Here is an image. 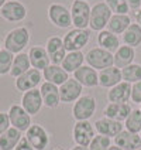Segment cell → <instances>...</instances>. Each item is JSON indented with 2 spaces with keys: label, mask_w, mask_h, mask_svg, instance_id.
I'll return each mask as SVG.
<instances>
[{
  "label": "cell",
  "mask_w": 141,
  "mask_h": 150,
  "mask_svg": "<svg viewBox=\"0 0 141 150\" xmlns=\"http://www.w3.org/2000/svg\"><path fill=\"white\" fill-rule=\"evenodd\" d=\"M85 61L88 62V65L95 69H106L114 65V54L103 50L100 47L92 48L88 51V54L85 55Z\"/></svg>",
  "instance_id": "obj_1"
},
{
  "label": "cell",
  "mask_w": 141,
  "mask_h": 150,
  "mask_svg": "<svg viewBox=\"0 0 141 150\" xmlns=\"http://www.w3.org/2000/svg\"><path fill=\"white\" fill-rule=\"evenodd\" d=\"M113 16V11L109 8V6L105 1L96 3L90 11V21L89 27L93 31H102L105 30V27H107L110 18Z\"/></svg>",
  "instance_id": "obj_2"
},
{
  "label": "cell",
  "mask_w": 141,
  "mask_h": 150,
  "mask_svg": "<svg viewBox=\"0 0 141 150\" xmlns=\"http://www.w3.org/2000/svg\"><path fill=\"white\" fill-rule=\"evenodd\" d=\"M90 40V31L86 28H72L64 37V45L68 52L72 51H82L85 45Z\"/></svg>",
  "instance_id": "obj_3"
},
{
  "label": "cell",
  "mask_w": 141,
  "mask_h": 150,
  "mask_svg": "<svg viewBox=\"0 0 141 150\" xmlns=\"http://www.w3.org/2000/svg\"><path fill=\"white\" fill-rule=\"evenodd\" d=\"M28 41H30V31L25 27H17L7 34L4 40V47L13 54L14 52L20 54L23 48L28 44Z\"/></svg>",
  "instance_id": "obj_4"
},
{
  "label": "cell",
  "mask_w": 141,
  "mask_h": 150,
  "mask_svg": "<svg viewBox=\"0 0 141 150\" xmlns=\"http://www.w3.org/2000/svg\"><path fill=\"white\" fill-rule=\"evenodd\" d=\"M90 11L92 7L88 1L74 0L71 6V17H72V25L75 28H86L89 27L90 21Z\"/></svg>",
  "instance_id": "obj_5"
},
{
  "label": "cell",
  "mask_w": 141,
  "mask_h": 150,
  "mask_svg": "<svg viewBox=\"0 0 141 150\" xmlns=\"http://www.w3.org/2000/svg\"><path fill=\"white\" fill-rule=\"evenodd\" d=\"M96 112V99L90 95H82L74 103L72 115L76 120H89Z\"/></svg>",
  "instance_id": "obj_6"
},
{
  "label": "cell",
  "mask_w": 141,
  "mask_h": 150,
  "mask_svg": "<svg viewBox=\"0 0 141 150\" xmlns=\"http://www.w3.org/2000/svg\"><path fill=\"white\" fill-rule=\"evenodd\" d=\"M95 126L92 125L89 120H76L74 129H72V136L76 144L89 147L90 142L93 140L95 134Z\"/></svg>",
  "instance_id": "obj_7"
},
{
  "label": "cell",
  "mask_w": 141,
  "mask_h": 150,
  "mask_svg": "<svg viewBox=\"0 0 141 150\" xmlns=\"http://www.w3.org/2000/svg\"><path fill=\"white\" fill-rule=\"evenodd\" d=\"M48 17L51 23L59 28H69L72 25L71 10L61 3H52L48 7Z\"/></svg>",
  "instance_id": "obj_8"
},
{
  "label": "cell",
  "mask_w": 141,
  "mask_h": 150,
  "mask_svg": "<svg viewBox=\"0 0 141 150\" xmlns=\"http://www.w3.org/2000/svg\"><path fill=\"white\" fill-rule=\"evenodd\" d=\"M45 50L48 52L51 64H54V65H61L64 58L67 57L68 54L67 48L64 45V38H61L58 35H52V37L48 38Z\"/></svg>",
  "instance_id": "obj_9"
},
{
  "label": "cell",
  "mask_w": 141,
  "mask_h": 150,
  "mask_svg": "<svg viewBox=\"0 0 141 150\" xmlns=\"http://www.w3.org/2000/svg\"><path fill=\"white\" fill-rule=\"evenodd\" d=\"M42 81V74L40 69L35 68H30L27 72H24L23 75H20L16 79V88L21 92H27L35 89L37 85H40Z\"/></svg>",
  "instance_id": "obj_10"
},
{
  "label": "cell",
  "mask_w": 141,
  "mask_h": 150,
  "mask_svg": "<svg viewBox=\"0 0 141 150\" xmlns=\"http://www.w3.org/2000/svg\"><path fill=\"white\" fill-rule=\"evenodd\" d=\"M82 88L83 86L75 78H69L67 82L62 83L59 86V98H61V102H64V103L76 102L82 96Z\"/></svg>",
  "instance_id": "obj_11"
},
{
  "label": "cell",
  "mask_w": 141,
  "mask_h": 150,
  "mask_svg": "<svg viewBox=\"0 0 141 150\" xmlns=\"http://www.w3.org/2000/svg\"><path fill=\"white\" fill-rule=\"evenodd\" d=\"M95 130L99 134L107 136V137H116L120 132L124 130V123L103 116L95 122Z\"/></svg>",
  "instance_id": "obj_12"
},
{
  "label": "cell",
  "mask_w": 141,
  "mask_h": 150,
  "mask_svg": "<svg viewBox=\"0 0 141 150\" xmlns=\"http://www.w3.org/2000/svg\"><path fill=\"white\" fill-rule=\"evenodd\" d=\"M25 137L35 150H44L50 143L48 133L41 125H31L25 132Z\"/></svg>",
  "instance_id": "obj_13"
},
{
  "label": "cell",
  "mask_w": 141,
  "mask_h": 150,
  "mask_svg": "<svg viewBox=\"0 0 141 150\" xmlns=\"http://www.w3.org/2000/svg\"><path fill=\"white\" fill-rule=\"evenodd\" d=\"M8 117H10L11 126L18 129L20 132H24V130L27 132L28 127L31 126V117L20 105H13L8 109Z\"/></svg>",
  "instance_id": "obj_14"
},
{
  "label": "cell",
  "mask_w": 141,
  "mask_h": 150,
  "mask_svg": "<svg viewBox=\"0 0 141 150\" xmlns=\"http://www.w3.org/2000/svg\"><path fill=\"white\" fill-rule=\"evenodd\" d=\"M0 14L7 21H21L27 16V8L23 3L17 0H10V1H6V4L1 7Z\"/></svg>",
  "instance_id": "obj_15"
},
{
  "label": "cell",
  "mask_w": 141,
  "mask_h": 150,
  "mask_svg": "<svg viewBox=\"0 0 141 150\" xmlns=\"http://www.w3.org/2000/svg\"><path fill=\"white\" fill-rule=\"evenodd\" d=\"M42 105H44V102H42V96L40 89L35 88V89L24 92L23 99H21V106L24 108V110L28 115H37L41 110Z\"/></svg>",
  "instance_id": "obj_16"
},
{
  "label": "cell",
  "mask_w": 141,
  "mask_h": 150,
  "mask_svg": "<svg viewBox=\"0 0 141 150\" xmlns=\"http://www.w3.org/2000/svg\"><path fill=\"white\" fill-rule=\"evenodd\" d=\"M74 78L86 88H93L99 85V72L89 65H82L74 72Z\"/></svg>",
  "instance_id": "obj_17"
},
{
  "label": "cell",
  "mask_w": 141,
  "mask_h": 150,
  "mask_svg": "<svg viewBox=\"0 0 141 150\" xmlns=\"http://www.w3.org/2000/svg\"><path fill=\"white\" fill-rule=\"evenodd\" d=\"M107 99L112 103H127L131 99V83L121 81L116 86L110 88L107 92Z\"/></svg>",
  "instance_id": "obj_18"
},
{
  "label": "cell",
  "mask_w": 141,
  "mask_h": 150,
  "mask_svg": "<svg viewBox=\"0 0 141 150\" xmlns=\"http://www.w3.org/2000/svg\"><path fill=\"white\" fill-rule=\"evenodd\" d=\"M131 106L130 103H112L109 102V105L103 109V115L106 117H110L113 120H119V122H124L131 113Z\"/></svg>",
  "instance_id": "obj_19"
},
{
  "label": "cell",
  "mask_w": 141,
  "mask_h": 150,
  "mask_svg": "<svg viewBox=\"0 0 141 150\" xmlns=\"http://www.w3.org/2000/svg\"><path fill=\"white\" fill-rule=\"evenodd\" d=\"M114 144L123 150L141 149V136L137 133H131L128 130H123L114 137Z\"/></svg>",
  "instance_id": "obj_20"
},
{
  "label": "cell",
  "mask_w": 141,
  "mask_h": 150,
  "mask_svg": "<svg viewBox=\"0 0 141 150\" xmlns=\"http://www.w3.org/2000/svg\"><path fill=\"white\" fill-rule=\"evenodd\" d=\"M42 76L45 79V82H51L57 86H61L62 83H65L69 79V74L61 65H54L51 64L42 71Z\"/></svg>",
  "instance_id": "obj_21"
},
{
  "label": "cell",
  "mask_w": 141,
  "mask_h": 150,
  "mask_svg": "<svg viewBox=\"0 0 141 150\" xmlns=\"http://www.w3.org/2000/svg\"><path fill=\"white\" fill-rule=\"evenodd\" d=\"M41 91V96H42V102L47 108L55 109L61 102L59 98V86L54 85L51 82H44L40 88Z\"/></svg>",
  "instance_id": "obj_22"
},
{
  "label": "cell",
  "mask_w": 141,
  "mask_h": 150,
  "mask_svg": "<svg viewBox=\"0 0 141 150\" xmlns=\"http://www.w3.org/2000/svg\"><path fill=\"white\" fill-rule=\"evenodd\" d=\"M121 81H123L121 69L114 67V65L106 68V69H102L99 72V85L103 88H113Z\"/></svg>",
  "instance_id": "obj_23"
},
{
  "label": "cell",
  "mask_w": 141,
  "mask_h": 150,
  "mask_svg": "<svg viewBox=\"0 0 141 150\" xmlns=\"http://www.w3.org/2000/svg\"><path fill=\"white\" fill-rule=\"evenodd\" d=\"M28 57H30V62L35 69H40V71H44L45 68L51 65V61H50V57H48V52L44 47H33L30 48L28 51Z\"/></svg>",
  "instance_id": "obj_24"
},
{
  "label": "cell",
  "mask_w": 141,
  "mask_h": 150,
  "mask_svg": "<svg viewBox=\"0 0 141 150\" xmlns=\"http://www.w3.org/2000/svg\"><path fill=\"white\" fill-rule=\"evenodd\" d=\"M98 44L100 48L109 51L112 54H114L119 48H120V40L117 37V34L112 33L109 30H102L98 34Z\"/></svg>",
  "instance_id": "obj_25"
},
{
  "label": "cell",
  "mask_w": 141,
  "mask_h": 150,
  "mask_svg": "<svg viewBox=\"0 0 141 150\" xmlns=\"http://www.w3.org/2000/svg\"><path fill=\"white\" fill-rule=\"evenodd\" d=\"M135 57V51L133 47H128V45H120V48L114 52V67L123 68L131 65Z\"/></svg>",
  "instance_id": "obj_26"
},
{
  "label": "cell",
  "mask_w": 141,
  "mask_h": 150,
  "mask_svg": "<svg viewBox=\"0 0 141 150\" xmlns=\"http://www.w3.org/2000/svg\"><path fill=\"white\" fill-rule=\"evenodd\" d=\"M20 140H21V132L16 127H10L0 136V150L16 149Z\"/></svg>",
  "instance_id": "obj_27"
},
{
  "label": "cell",
  "mask_w": 141,
  "mask_h": 150,
  "mask_svg": "<svg viewBox=\"0 0 141 150\" xmlns=\"http://www.w3.org/2000/svg\"><path fill=\"white\" fill-rule=\"evenodd\" d=\"M83 61H85V55L82 54V51H72V52H68L67 57L64 58L61 67L67 71L68 74L75 72L76 69L83 65Z\"/></svg>",
  "instance_id": "obj_28"
},
{
  "label": "cell",
  "mask_w": 141,
  "mask_h": 150,
  "mask_svg": "<svg viewBox=\"0 0 141 150\" xmlns=\"http://www.w3.org/2000/svg\"><path fill=\"white\" fill-rule=\"evenodd\" d=\"M131 24V18L128 14H113L107 24V30L114 34H123Z\"/></svg>",
  "instance_id": "obj_29"
},
{
  "label": "cell",
  "mask_w": 141,
  "mask_h": 150,
  "mask_svg": "<svg viewBox=\"0 0 141 150\" xmlns=\"http://www.w3.org/2000/svg\"><path fill=\"white\" fill-rule=\"evenodd\" d=\"M30 57L28 54H24V52H20L14 57V61H13V65H11V69H10V75L13 78H18L20 75H23L24 72H27L30 69Z\"/></svg>",
  "instance_id": "obj_30"
},
{
  "label": "cell",
  "mask_w": 141,
  "mask_h": 150,
  "mask_svg": "<svg viewBox=\"0 0 141 150\" xmlns=\"http://www.w3.org/2000/svg\"><path fill=\"white\" fill-rule=\"evenodd\" d=\"M121 37H123L124 45L133 47V48L138 47L141 44V27L137 23H131L128 25V28L121 34Z\"/></svg>",
  "instance_id": "obj_31"
},
{
  "label": "cell",
  "mask_w": 141,
  "mask_h": 150,
  "mask_svg": "<svg viewBox=\"0 0 141 150\" xmlns=\"http://www.w3.org/2000/svg\"><path fill=\"white\" fill-rule=\"evenodd\" d=\"M126 130L131 133H141V110L140 109H133L128 117L124 120Z\"/></svg>",
  "instance_id": "obj_32"
},
{
  "label": "cell",
  "mask_w": 141,
  "mask_h": 150,
  "mask_svg": "<svg viewBox=\"0 0 141 150\" xmlns=\"http://www.w3.org/2000/svg\"><path fill=\"white\" fill-rule=\"evenodd\" d=\"M121 76H123V81L128 83H135L141 81V65L140 64H131L128 67H126L121 69Z\"/></svg>",
  "instance_id": "obj_33"
},
{
  "label": "cell",
  "mask_w": 141,
  "mask_h": 150,
  "mask_svg": "<svg viewBox=\"0 0 141 150\" xmlns=\"http://www.w3.org/2000/svg\"><path fill=\"white\" fill-rule=\"evenodd\" d=\"M105 3L113 11V14H128L130 6L127 0H105Z\"/></svg>",
  "instance_id": "obj_34"
},
{
  "label": "cell",
  "mask_w": 141,
  "mask_h": 150,
  "mask_svg": "<svg viewBox=\"0 0 141 150\" xmlns=\"http://www.w3.org/2000/svg\"><path fill=\"white\" fill-rule=\"evenodd\" d=\"M13 61H14L13 52H10L7 50L0 51V75H4V74H7V72H10L11 65H13Z\"/></svg>",
  "instance_id": "obj_35"
},
{
  "label": "cell",
  "mask_w": 141,
  "mask_h": 150,
  "mask_svg": "<svg viewBox=\"0 0 141 150\" xmlns=\"http://www.w3.org/2000/svg\"><path fill=\"white\" fill-rule=\"evenodd\" d=\"M112 146V140L107 136L96 134L89 144V150H107Z\"/></svg>",
  "instance_id": "obj_36"
},
{
  "label": "cell",
  "mask_w": 141,
  "mask_h": 150,
  "mask_svg": "<svg viewBox=\"0 0 141 150\" xmlns=\"http://www.w3.org/2000/svg\"><path fill=\"white\" fill-rule=\"evenodd\" d=\"M131 100L135 103H141V81L131 85Z\"/></svg>",
  "instance_id": "obj_37"
},
{
  "label": "cell",
  "mask_w": 141,
  "mask_h": 150,
  "mask_svg": "<svg viewBox=\"0 0 141 150\" xmlns=\"http://www.w3.org/2000/svg\"><path fill=\"white\" fill-rule=\"evenodd\" d=\"M10 117H8V113H3L0 112V136L4 133L7 129H10Z\"/></svg>",
  "instance_id": "obj_38"
},
{
  "label": "cell",
  "mask_w": 141,
  "mask_h": 150,
  "mask_svg": "<svg viewBox=\"0 0 141 150\" xmlns=\"http://www.w3.org/2000/svg\"><path fill=\"white\" fill-rule=\"evenodd\" d=\"M14 150H35V149L30 144V142L27 140V137H21V140L18 142V144L16 146Z\"/></svg>",
  "instance_id": "obj_39"
},
{
  "label": "cell",
  "mask_w": 141,
  "mask_h": 150,
  "mask_svg": "<svg viewBox=\"0 0 141 150\" xmlns=\"http://www.w3.org/2000/svg\"><path fill=\"white\" fill-rule=\"evenodd\" d=\"M130 8H134V10H138L141 8V0H127Z\"/></svg>",
  "instance_id": "obj_40"
},
{
  "label": "cell",
  "mask_w": 141,
  "mask_h": 150,
  "mask_svg": "<svg viewBox=\"0 0 141 150\" xmlns=\"http://www.w3.org/2000/svg\"><path fill=\"white\" fill-rule=\"evenodd\" d=\"M135 20H137V24L141 27V8L135 10Z\"/></svg>",
  "instance_id": "obj_41"
},
{
  "label": "cell",
  "mask_w": 141,
  "mask_h": 150,
  "mask_svg": "<svg viewBox=\"0 0 141 150\" xmlns=\"http://www.w3.org/2000/svg\"><path fill=\"white\" fill-rule=\"evenodd\" d=\"M71 150H89V147H85V146H79V144H76V146H74Z\"/></svg>",
  "instance_id": "obj_42"
},
{
  "label": "cell",
  "mask_w": 141,
  "mask_h": 150,
  "mask_svg": "<svg viewBox=\"0 0 141 150\" xmlns=\"http://www.w3.org/2000/svg\"><path fill=\"white\" fill-rule=\"evenodd\" d=\"M107 150H123V149H121V147H119V146H116V144H112Z\"/></svg>",
  "instance_id": "obj_43"
},
{
  "label": "cell",
  "mask_w": 141,
  "mask_h": 150,
  "mask_svg": "<svg viewBox=\"0 0 141 150\" xmlns=\"http://www.w3.org/2000/svg\"><path fill=\"white\" fill-rule=\"evenodd\" d=\"M6 4V0H0V10H1V7Z\"/></svg>",
  "instance_id": "obj_44"
},
{
  "label": "cell",
  "mask_w": 141,
  "mask_h": 150,
  "mask_svg": "<svg viewBox=\"0 0 141 150\" xmlns=\"http://www.w3.org/2000/svg\"><path fill=\"white\" fill-rule=\"evenodd\" d=\"M54 150H65V149H64V147H55Z\"/></svg>",
  "instance_id": "obj_45"
},
{
  "label": "cell",
  "mask_w": 141,
  "mask_h": 150,
  "mask_svg": "<svg viewBox=\"0 0 141 150\" xmlns=\"http://www.w3.org/2000/svg\"><path fill=\"white\" fill-rule=\"evenodd\" d=\"M81 1H88V0H81Z\"/></svg>",
  "instance_id": "obj_46"
},
{
  "label": "cell",
  "mask_w": 141,
  "mask_h": 150,
  "mask_svg": "<svg viewBox=\"0 0 141 150\" xmlns=\"http://www.w3.org/2000/svg\"><path fill=\"white\" fill-rule=\"evenodd\" d=\"M140 110H141V103H140Z\"/></svg>",
  "instance_id": "obj_47"
},
{
  "label": "cell",
  "mask_w": 141,
  "mask_h": 150,
  "mask_svg": "<svg viewBox=\"0 0 141 150\" xmlns=\"http://www.w3.org/2000/svg\"><path fill=\"white\" fill-rule=\"evenodd\" d=\"M137 150H141V149H137Z\"/></svg>",
  "instance_id": "obj_48"
},
{
  "label": "cell",
  "mask_w": 141,
  "mask_h": 150,
  "mask_svg": "<svg viewBox=\"0 0 141 150\" xmlns=\"http://www.w3.org/2000/svg\"><path fill=\"white\" fill-rule=\"evenodd\" d=\"M0 45H1V44H0ZM0 51H1V50H0Z\"/></svg>",
  "instance_id": "obj_49"
},
{
  "label": "cell",
  "mask_w": 141,
  "mask_h": 150,
  "mask_svg": "<svg viewBox=\"0 0 141 150\" xmlns=\"http://www.w3.org/2000/svg\"><path fill=\"white\" fill-rule=\"evenodd\" d=\"M140 136H141V133H140Z\"/></svg>",
  "instance_id": "obj_50"
}]
</instances>
